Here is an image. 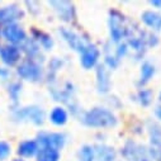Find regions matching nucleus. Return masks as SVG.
Masks as SVG:
<instances>
[{
	"instance_id": "obj_1",
	"label": "nucleus",
	"mask_w": 161,
	"mask_h": 161,
	"mask_svg": "<svg viewBox=\"0 0 161 161\" xmlns=\"http://www.w3.org/2000/svg\"><path fill=\"white\" fill-rule=\"evenodd\" d=\"M83 125L93 128H112L117 126L118 119L115 114L104 107H94L80 115Z\"/></svg>"
},
{
	"instance_id": "obj_2",
	"label": "nucleus",
	"mask_w": 161,
	"mask_h": 161,
	"mask_svg": "<svg viewBox=\"0 0 161 161\" xmlns=\"http://www.w3.org/2000/svg\"><path fill=\"white\" fill-rule=\"evenodd\" d=\"M108 28L112 41L115 43H120L122 39L126 38L128 34L130 24L123 13H120L117 9H112L109 10L108 15Z\"/></svg>"
},
{
	"instance_id": "obj_3",
	"label": "nucleus",
	"mask_w": 161,
	"mask_h": 161,
	"mask_svg": "<svg viewBox=\"0 0 161 161\" xmlns=\"http://www.w3.org/2000/svg\"><path fill=\"white\" fill-rule=\"evenodd\" d=\"M122 156L127 161H153L151 147L136 141H127L122 148Z\"/></svg>"
},
{
	"instance_id": "obj_4",
	"label": "nucleus",
	"mask_w": 161,
	"mask_h": 161,
	"mask_svg": "<svg viewBox=\"0 0 161 161\" xmlns=\"http://www.w3.org/2000/svg\"><path fill=\"white\" fill-rule=\"evenodd\" d=\"M17 74L27 81L37 83L43 77V69L41 64L37 62L36 60L25 58L18 65Z\"/></svg>"
},
{
	"instance_id": "obj_5",
	"label": "nucleus",
	"mask_w": 161,
	"mask_h": 161,
	"mask_svg": "<svg viewBox=\"0 0 161 161\" xmlns=\"http://www.w3.org/2000/svg\"><path fill=\"white\" fill-rule=\"evenodd\" d=\"M58 33H60L61 38L66 42V45L71 50H74V51H76L79 53H81L92 43L89 39L84 38L81 34H79L77 32H75V31H72L70 28H66V27L60 28L58 29Z\"/></svg>"
},
{
	"instance_id": "obj_6",
	"label": "nucleus",
	"mask_w": 161,
	"mask_h": 161,
	"mask_svg": "<svg viewBox=\"0 0 161 161\" xmlns=\"http://www.w3.org/2000/svg\"><path fill=\"white\" fill-rule=\"evenodd\" d=\"M36 141L39 147H50L61 151L66 143V136L61 132H41Z\"/></svg>"
},
{
	"instance_id": "obj_7",
	"label": "nucleus",
	"mask_w": 161,
	"mask_h": 161,
	"mask_svg": "<svg viewBox=\"0 0 161 161\" xmlns=\"http://www.w3.org/2000/svg\"><path fill=\"white\" fill-rule=\"evenodd\" d=\"M50 7H52L53 12L57 14V17L67 23H71L76 19V10L72 3L70 2H56V0H52V2L48 3Z\"/></svg>"
},
{
	"instance_id": "obj_8",
	"label": "nucleus",
	"mask_w": 161,
	"mask_h": 161,
	"mask_svg": "<svg viewBox=\"0 0 161 161\" xmlns=\"http://www.w3.org/2000/svg\"><path fill=\"white\" fill-rule=\"evenodd\" d=\"M18 118L28 120V122H32L36 126H42L45 122V112L41 107L31 105V107L22 108L18 112Z\"/></svg>"
},
{
	"instance_id": "obj_9",
	"label": "nucleus",
	"mask_w": 161,
	"mask_h": 161,
	"mask_svg": "<svg viewBox=\"0 0 161 161\" xmlns=\"http://www.w3.org/2000/svg\"><path fill=\"white\" fill-rule=\"evenodd\" d=\"M99 57H100V50L95 45L90 43L81 53H80V65H81L85 70H90L98 65Z\"/></svg>"
},
{
	"instance_id": "obj_10",
	"label": "nucleus",
	"mask_w": 161,
	"mask_h": 161,
	"mask_svg": "<svg viewBox=\"0 0 161 161\" xmlns=\"http://www.w3.org/2000/svg\"><path fill=\"white\" fill-rule=\"evenodd\" d=\"M3 36H4V38L7 39V41H9L13 45L23 43L27 39L24 29L17 23H12V24L5 25L3 28Z\"/></svg>"
},
{
	"instance_id": "obj_11",
	"label": "nucleus",
	"mask_w": 161,
	"mask_h": 161,
	"mask_svg": "<svg viewBox=\"0 0 161 161\" xmlns=\"http://www.w3.org/2000/svg\"><path fill=\"white\" fill-rule=\"evenodd\" d=\"M97 90L99 94H107L110 90V76L109 71L104 65H98L95 71Z\"/></svg>"
},
{
	"instance_id": "obj_12",
	"label": "nucleus",
	"mask_w": 161,
	"mask_h": 161,
	"mask_svg": "<svg viewBox=\"0 0 161 161\" xmlns=\"http://www.w3.org/2000/svg\"><path fill=\"white\" fill-rule=\"evenodd\" d=\"M0 58L8 66H14L20 61V50L14 45L0 47Z\"/></svg>"
},
{
	"instance_id": "obj_13",
	"label": "nucleus",
	"mask_w": 161,
	"mask_h": 161,
	"mask_svg": "<svg viewBox=\"0 0 161 161\" xmlns=\"http://www.w3.org/2000/svg\"><path fill=\"white\" fill-rule=\"evenodd\" d=\"M22 17H23V12L17 5H9L0 9V23L2 24L8 25L15 23V20L22 19Z\"/></svg>"
},
{
	"instance_id": "obj_14",
	"label": "nucleus",
	"mask_w": 161,
	"mask_h": 161,
	"mask_svg": "<svg viewBox=\"0 0 161 161\" xmlns=\"http://www.w3.org/2000/svg\"><path fill=\"white\" fill-rule=\"evenodd\" d=\"M142 23L148 27L152 31H160L161 29V13L155 10H145L141 14Z\"/></svg>"
},
{
	"instance_id": "obj_15",
	"label": "nucleus",
	"mask_w": 161,
	"mask_h": 161,
	"mask_svg": "<svg viewBox=\"0 0 161 161\" xmlns=\"http://www.w3.org/2000/svg\"><path fill=\"white\" fill-rule=\"evenodd\" d=\"M95 161H115L117 152L109 145H97L94 147Z\"/></svg>"
},
{
	"instance_id": "obj_16",
	"label": "nucleus",
	"mask_w": 161,
	"mask_h": 161,
	"mask_svg": "<svg viewBox=\"0 0 161 161\" xmlns=\"http://www.w3.org/2000/svg\"><path fill=\"white\" fill-rule=\"evenodd\" d=\"M48 118H50V122L52 125L61 127V126H65L67 123L69 114H67L66 108H64L62 105H57V107H55V108L51 109Z\"/></svg>"
},
{
	"instance_id": "obj_17",
	"label": "nucleus",
	"mask_w": 161,
	"mask_h": 161,
	"mask_svg": "<svg viewBox=\"0 0 161 161\" xmlns=\"http://www.w3.org/2000/svg\"><path fill=\"white\" fill-rule=\"evenodd\" d=\"M147 135L152 148H161V126L156 122L147 123Z\"/></svg>"
},
{
	"instance_id": "obj_18",
	"label": "nucleus",
	"mask_w": 161,
	"mask_h": 161,
	"mask_svg": "<svg viewBox=\"0 0 161 161\" xmlns=\"http://www.w3.org/2000/svg\"><path fill=\"white\" fill-rule=\"evenodd\" d=\"M32 34H33V39L38 43L39 47H42L45 51H50L53 47V39L52 37L39 29H32Z\"/></svg>"
},
{
	"instance_id": "obj_19",
	"label": "nucleus",
	"mask_w": 161,
	"mask_h": 161,
	"mask_svg": "<svg viewBox=\"0 0 161 161\" xmlns=\"http://www.w3.org/2000/svg\"><path fill=\"white\" fill-rule=\"evenodd\" d=\"M39 151V146L36 140H27L19 143L18 146V155L22 157H33L37 156Z\"/></svg>"
},
{
	"instance_id": "obj_20",
	"label": "nucleus",
	"mask_w": 161,
	"mask_h": 161,
	"mask_svg": "<svg viewBox=\"0 0 161 161\" xmlns=\"http://www.w3.org/2000/svg\"><path fill=\"white\" fill-rule=\"evenodd\" d=\"M155 66L153 64H151L150 61H143L141 64V70H140V77H138V85L140 86H143L146 85L150 80L155 75Z\"/></svg>"
},
{
	"instance_id": "obj_21",
	"label": "nucleus",
	"mask_w": 161,
	"mask_h": 161,
	"mask_svg": "<svg viewBox=\"0 0 161 161\" xmlns=\"http://www.w3.org/2000/svg\"><path fill=\"white\" fill-rule=\"evenodd\" d=\"M60 151L50 147H39L37 153V161H60Z\"/></svg>"
},
{
	"instance_id": "obj_22",
	"label": "nucleus",
	"mask_w": 161,
	"mask_h": 161,
	"mask_svg": "<svg viewBox=\"0 0 161 161\" xmlns=\"http://www.w3.org/2000/svg\"><path fill=\"white\" fill-rule=\"evenodd\" d=\"M22 51L27 53L28 58L36 60V57L41 53V47L38 46V43L34 41V39H25V41L23 42Z\"/></svg>"
},
{
	"instance_id": "obj_23",
	"label": "nucleus",
	"mask_w": 161,
	"mask_h": 161,
	"mask_svg": "<svg viewBox=\"0 0 161 161\" xmlns=\"http://www.w3.org/2000/svg\"><path fill=\"white\" fill-rule=\"evenodd\" d=\"M77 161H95L94 147L90 145H84L77 152Z\"/></svg>"
},
{
	"instance_id": "obj_24",
	"label": "nucleus",
	"mask_w": 161,
	"mask_h": 161,
	"mask_svg": "<svg viewBox=\"0 0 161 161\" xmlns=\"http://www.w3.org/2000/svg\"><path fill=\"white\" fill-rule=\"evenodd\" d=\"M137 100H138V103L141 104V105H143V107H147V105H150L151 103H152V98H153V94H152V92L150 90V89H146V88H142V89H140L138 90V93H137Z\"/></svg>"
},
{
	"instance_id": "obj_25",
	"label": "nucleus",
	"mask_w": 161,
	"mask_h": 161,
	"mask_svg": "<svg viewBox=\"0 0 161 161\" xmlns=\"http://www.w3.org/2000/svg\"><path fill=\"white\" fill-rule=\"evenodd\" d=\"M62 66H64V61H62L61 58H58V57L51 58V61H50V64H48V71L51 72L52 77L56 75V72H57Z\"/></svg>"
},
{
	"instance_id": "obj_26",
	"label": "nucleus",
	"mask_w": 161,
	"mask_h": 161,
	"mask_svg": "<svg viewBox=\"0 0 161 161\" xmlns=\"http://www.w3.org/2000/svg\"><path fill=\"white\" fill-rule=\"evenodd\" d=\"M118 65H119V60L114 55H110V53H107L105 55V57H104V66L107 69L114 70V69L118 67Z\"/></svg>"
},
{
	"instance_id": "obj_27",
	"label": "nucleus",
	"mask_w": 161,
	"mask_h": 161,
	"mask_svg": "<svg viewBox=\"0 0 161 161\" xmlns=\"http://www.w3.org/2000/svg\"><path fill=\"white\" fill-rule=\"evenodd\" d=\"M127 52H128V46H127V43H126V42H120V43H118V46H117V48H115V51H114V56H115L118 60H120V58H123V57L127 55Z\"/></svg>"
},
{
	"instance_id": "obj_28",
	"label": "nucleus",
	"mask_w": 161,
	"mask_h": 161,
	"mask_svg": "<svg viewBox=\"0 0 161 161\" xmlns=\"http://www.w3.org/2000/svg\"><path fill=\"white\" fill-rule=\"evenodd\" d=\"M22 90V85L19 83H13L10 86H9V94L10 97L13 98V100H17L18 99V95Z\"/></svg>"
},
{
	"instance_id": "obj_29",
	"label": "nucleus",
	"mask_w": 161,
	"mask_h": 161,
	"mask_svg": "<svg viewBox=\"0 0 161 161\" xmlns=\"http://www.w3.org/2000/svg\"><path fill=\"white\" fill-rule=\"evenodd\" d=\"M9 153H10V146L4 141H0V161L8 157Z\"/></svg>"
},
{
	"instance_id": "obj_30",
	"label": "nucleus",
	"mask_w": 161,
	"mask_h": 161,
	"mask_svg": "<svg viewBox=\"0 0 161 161\" xmlns=\"http://www.w3.org/2000/svg\"><path fill=\"white\" fill-rule=\"evenodd\" d=\"M150 5H152L155 9L160 10V13H161V0H153V2H150Z\"/></svg>"
},
{
	"instance_id": "obj_31",
	"label": "nucleus",
	"mask_w": 161,
	"mask_h": 161,
	"mask_svg": "<svg viewBox=\"0 0 161 161\" xmlns=\"http://www.w3.org/2000/svg\"><path fill=\"white\" fill-rule=\"evenodd\" d=\"M155 114H156V117L161 120V107H157V108L155 109Z\"/></svg>"
},
{
	"instance_id": "obj_32",
	"label": "nucleus",
	"mask_w": 161,
	"mask_h": 161,
	"mask_svg": "<svg viewBox=\"0 0 161 161\" xmlns=\"http://www.w3.org/2000/svg\"><path fill=\"white\" fill-rule=\"evenodd\" d=\"M0 75H2L3 77H5V76H7V71H3V70H0Z\"/></svg>"
},
{
	"instance_id": "obj_33",
	"label": "nucleus",
	"mask_w": 161,
	"mask_h": 161,
	"mask_svg": "<svg viewBox=\"0 0 161 161\" xmlns=\"http://www.w3.org/2000/svg\"><path fill=\"white\" fill-rule=\"evenodd\" d=\"M158 100L161 102V92H160V94H158Z\"/></svg>"
},
{
	"instance_id": "obj_34",
	"label": "nucleus",
	"mask_w": 161,
	"mask_h": 161,
	"mask_svg": "<svg viewBox=\"0 0 161 161\" xmlns=\"http://www.w3.org/2000/svg\"><path fill=\"white\" fill-rule=\"evenodd\" d=\"M14 161H24V160H20V158H17V160H14Z\"/></svg>"
}]
</instances>
